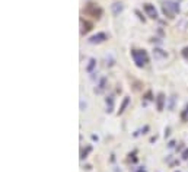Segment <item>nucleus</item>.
<instances>
[{"label":"nucleus","instance_id":"10","mask_svg":"<svg viewBox=\"0 0 188 172\" xmlns=\"http://www.w3.org/2000/svg\"><path fill=\"white\" fill-rule=\"evenodd\" d=\"M153 55L156 58H163V57H166V51H163V50H160V48H154Z\"/></svg>","mask_w":188,"mask_h":172},{"label":"nucleus","instance_id":"6","mask_svg":"<svg viewBox=\"0 0 188 172\" xmlns=\"http://www.w3.org/2000/svg\"><path fill=\"white\" fill-rule=\"evenodd\" d=\"M165 101H166V98H165L163 93H159V95L156 96V106H157V111H163Z\"/></svg>","mask_w":188,"mask_h":172},{"label":"nucleus","instance_id":"12","mask_svg":"<svg viewBox=\"0 0 188 172\" xmlns=\"http://www.w3.org/2000/svg\"><path fill=\"white\" fill-rule=\"evenodd\" d=\"M106 105H108L106 112H112V105H114V99H112V96H108V98H106Z\"/></svg>","mask_w":188,"mask_h":172},{"label":"nucleus","instance_id":"16","mask_svg":"<svg viewBox=\"0 0 188 172\" xmlns=\"http://www.w3.org/2000/svg\"><path fill=\"white\" fill-rule=\"evenodd\" d=\"M181 54H182V57L185 58L188 61V47H185V48H182V51H181Z\"/></svg>","mask_w":188,"mask_h":172},{"label":"nucleus","instance_id":"11","mask_svg":"<svg viewBox=\"0 0 188 172\" xmlns=\"http://www.w3.org/2000/svg\"><path fill=\"white\" fill-rule=\"evenodd\" d=\"M105 85H106V77H102V79H101V82H99V85H98V89H95V92L101 93L103 89H105Z\"/></svg>","mask_w":188,"mask_h":172},{"label":"nucleus","instance_id":"19","mask_svg":"<svg viewBox=\"0 0 188 172\" xmlns=\"http://www.w3.org/2000/svg\"><path fill=\"white\" fill-rule=\"evenodd\" d=\"M168 146H169V147H173V146H175V141H169V144H168Z\"/></svg>","mask_w":188,"mask_h":172},{"label":"nucleus","instance_id":"3","mask_svg":"<svg viewBox=\"0 0 188 172\" xmlns=\"http://www.w3.org/2000/svg\"><path fill=\"white\" fill-rule=\"evenodd\" d=\"M162 10L168 17H173V15L176 12H179V6L173 1H165L163 6H162Z\"/></svg>","mask_w":188,"mask_h":172},{"label":"nucleus","instance_id":"2","mask_svg":"<svg viewBox=\"0 0 188 172\" xmlns=\"http://www.w3.org/2000/svg\"><path fill=\"white\" fill-rule=\"evenodd\" d=\"M85 13H86V15H89V16H92V17L99 19L101 15H102V7H101V6H98L96 3L89 1V3L85 6Z\"/></svg>","mask_w":188,"mask_h":172},{"label":"nucleus","instance_id":"5","mask_svg":"<svg viewBox=\"0 0 188 172\" xmlns=\"http://www.w3.org/2000/svg\"><path fill=\"white\" fill-rule=\"evenodd\" d=\"M143 9H144V12L147 13V16L152 17V19H156L157 17V12H156V9H154L153 4H150V3H144L143 4Z\"/></svg>","mask_w":188,"mask_h":172},{"label":"nucleus","instance_id":"4","mask_svg":"<svg viewBox=\"0 0 188 172\" xmlns=\"http://www.w3.org/2000/svg\"><path fill=\"white\" fill-rule=\"evenodd\" d=\"M106 39H108V35L105 34V32H98L96 35H93V36L89 38V42L90 44H101V42L106 41Z\"/></svg>","mask_w":188,"mask_h":172},{"label":"nucleus","instance_id":"13","mask_svg":"<svg viewBox=\"0 0 188 172\" xmlns=\"http://www.w3.org/2000/svg\"><path fill=\"white\" fill-rule=\"evenodd\" d=\"M95 66H96V60H95V58H90V60H89V64H87V67H86V71L90 73Z\"/></svg>","mask_w":188,"mask_h":172},{"label":"nucleus","instance_id":"15","mask_svg":"<svg viewBox=\"0 0 188 172\" xmlns=\"http://www.w3.org/2000/svg\"><path fill=\"white\" fill-rule=\"evenodd\" d=\"M90 150H92V146H86V149H83V150H82V153H80V159L83 160L85 157H87V153H89Z\"/></svg>","mask_w":188,"mask_h":172},{"label":"nucleus","instance_id":"18","mask_svg":"<svg viewBox=\"0 0 188 172\" xmlns=\"http://www.w3.org/2000/svg\"><path fill=\"white\" fill-rule=\"evenodd\" d=\"M80 108H82V111H83V109H85V108H86V103H83V101L80 102Z\"/></svg>","mask_w":188,"mask_h":172},{"label":"nucleus","instance_id":"17","mask_svg":"<svg viewBox=\"0 0 188 172\" xmlns=\"http://www.w3.org/2000/svg\"><path fill=\"white\" fill-rule=\"evenodd\" d=\"M181 157H182L184 160H188V147L185 149V150H184V152H182V155H181Z\"/></svg>","mask_w":188,"mask_h":172},{"label":"nucleus","instance_id":"1","mask_svg":"<svg viewBox=\"0 0 188 172\" xmlns=\"http://www.w3.org/2000/svg\"><path fill=\"white\" fill-rule=\"evenodd\" d=\"M131 57H133L137 67H143V66H146L149 63V55H147V52L144 50H133L131 51Z\"/></svg>","mask_w":188,"mask_h":172},{"label":"nucleus","instance_id":"8","mask_svg":"<svg viewBox=\"0 0 188 172\" xmlns=\"http://www.w3.org/2000/svg\"><path fill=\"white\" fill-rule=\"evenodd\" d=\"M121 12H122V4L121 3H114L112 4V13L117 16V15H120Z\"/></svg>","mask_w":188,"mask_h":172},{"label":"nucleus","instance_id":"14","mask_svg":"<svg viewBox=\"0 0 188 172\" xmlns=\"http://www.w3.org/2000/svg\"><path fill=\"white\" fill-rule=\"evenodd\" d=\"M181 120L184 121V122H188V105L182 109V112H181Z\"/></svg>","mask_w":188,"mask_h":172},{"label":"nucleus","instance_id":"9","mask_svg":"<svg viewBox=\"0 0 188 172\" xmlns=\"http://www.w3.org/2000/svg\"><path fill=\"white\" fill-rule=\"evenodd\" d=\"M128 103H130V98H128V96H125V98H124V101H122V103H121L120 109H118V115L122 114V112L125 111V108H127V105H128Z\"/></svg>","mask_w":188,"mask_h":172},{"label":"nucleus","instance_id":"7","mask_svg":"<svg viewBox=\"0 0 188 172\" xmlns=\"http://www.w3.org/2000/svg\"><path fill=\"white\" fill-rule=\"evenodd\" d=\"M80 23H82V29H80L82 35H83V34H87V32L92 29V23H90V22H87V20H83V19H80Z\"/></svg>","mask_w":188,"mask_h":172}]
</instances>
